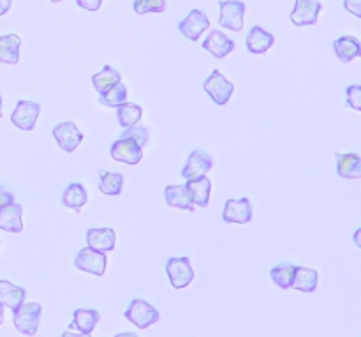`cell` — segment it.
<instances>
[{
    "label": "cell",
    "mask_w": 361,
    "mask_h": 337,
    "mask_svg": "<svg viewBox=\"0 0 361 337\" xmlns=\"http://www.w3.org/2000/svg\"><path fill=\"white\" fill-rule=\"evenodd\" d=\"M345 95H348V102L345 105L349 108L356 110V112H361V85H351V87H348Z\"/></svg>",
    "instance_id": "cell-34"
},
{
    "label": "cell",
    "mask_w": 361,
    "mask_h": 337,
    "mask_svg": "<svg viewBox=\"0 0 361 337\" xmlns=\"http://www.w3.org/2000/svg\"><path fill=\"white\" fill-rule=\"evenodd\" d=\"M275 37L261 27H252L250 28L249 35H247V49L254 55H261V53H267L268 49L274 46Z\"/></svg>",
    "instance_id": "cell-17"
},
{
    "label": "cell",
    "mask_w": 361,
    "mask_h": 337,
    "mask_svg": "<svg viewBox=\"0 0 361 337\" xmlns=\"http://www.w3.org/2000/svg\"><path fill=\"white\" fill-rule=\"evenodd\" d=\"M222 219L233 225H249L252 219V205L249 198H229L224 205Z\"/></svg>",
    "instance_id": "cell-6"
},
{
    "label": "cell",
    "mask_w": 361,
    "mask_h": 337,
    "mask_svg": "<svg viewBox=\"0 0 361 337\" xmlns=\"http://www.w3.org/2000/svg\"><path fill=\"white\" fill-rule=\"evenodd\" d=\"M166 272H168V278L171 281L173 288L176 290L187 288L194 281V268L187 256L169 258L168 264H166Z\"/></svg>",
    "instance_id": "cell-4"
},
{
    "label": "cell",
    "mask_w": 361,
    "mask_h": 337,
    "mask_svg": "<svg viewBox=\"0 0 361 337\" xmlns=\"http://www.w3.org/2000/svg\"><path fill=\"white\" fill-rule=\"evenodd\" d=\"M101 177V182H99V189L102 194H108V196H118L123 189V175L122 173H111L101 170L99 172Z\"/></svg>",
    "instance_id": "cell-28"
},
{
    "label": "cell",
    "mask_w": 361,
    "mask_h": 337,
    "mask_svg": "<svg viewBox=\"0 0 361 337\" xmlns=\"http://www.w3.org/2000/svg\"><path fill=\"white\" fill-rule=\"evenodd\" d=\"M53 4H59V2H62V0H51Z\"/></svg>",
    "instance_id": "cell-44"
},
{
    "label": "cell",
    "mask_w": 361,
    "mask_h": 337,
    "mask_svg": "<svg viewBox=\"0 0 361 337\" xmlns=\"http://www.w3.org/2000/svg\"><path fill=\"white\" fill-rule=\"evenodd\" d=\"M164 196H166V203L169 207H176V208H183V211H189L194 212V203H192V198H190L189 189L187 186H168L164 191Z\"/></svg>",
    "instance_id": "cell-20"
},
{
    "label": "cell",
    "mask_w": 361,
    "mask_h": 337,
    "mask_svg": "<svg viewBox=\"0 0 361 337\" xmlns=\"http://www.w3.org/2000/svg\"><path fill=\"white\" fill-rule=\"evenodd\" d=\"M337 173L342 179H361V158L358 154H337Z\"/></svg>",
    "instance_id": "cell-21"
},
{
    "label": "cell",
    "mask_w": 361,
    "mask_h": 337,
    "mask_svg": "<svg viewBox=\"0 0 361 337\" xmlns=\"http://www.w3.org/2000/svg\"><path fill=\"white\" fill-rule=\"evenodd\" d=\"M187 189H189L190 198H192V203L197 207H207L208 201H210V191H212V182L208 177H200V179L187 180Z\"/></svg>",
    "instance_id": "cell-22"
},
{
    "label": "cell",
    "mask_w": 361,
    "mask_h": 337,
    "mask_svg": "<svg viewBox=\"0 0 361 337\" xmlns=\"http://www.w3.org/2000/svg\"><path fill=\"white\" fill-rule=\"evenodd\" d=\"M353 239H355V244H356V246H358L360 249H361V228H360V230H356V232H355V237H353Z\"/></svg>",
    "instance_id": "cell-40"
},
{
    "label": "cell",
    "mask_w": 361,
    "mask_h": 337,
    "mask_svg": "<svg viewBox=\"0 0 361 337\" xmlns=\"http://www.w3.org/2000/svg\"><path fill=\"white\" fill-rule=\"evenodd\" d=\"M76 268L80 271L88 272V274L94 276H102L106 272V253H101V251H95L92 247H85L80 253L76 254Z\"/></svg>",
    "instance_id": "cell-8"
},
{
    "label": "cell",
    "mask_w": 361,
    "mask_h": 337,
    "mask_svg": "<svg viewBox=\"0 0 361 337\" xmlns=\"http://www.w3.org/2000/svg\"><path fill=\"white\" fill-rule=\"evenodd\" d=\"M295 272H296V265L281 264V265H277V267L271 268L270 276L279 288L288 290V288H291L293 281H295Z\"/></svg>",
    "instance_id": "cell-30"
},
{
    "label": "cell",
    "mask_w": 361,
    "mask_h": 337,
    "mask_svg": "<svg viewBox=\"0 0 361 337\" xmlns=\"http://www.w3.org/2000/svg\"><path fill=\"white\" fill-rule=\"evenodd\" d=\"M214 166V159L212 155H208L207 152L203 150H192L189 154V159H187L185 166L182 170V177L185 180L200 179V177H204Z\"/></svg>",
    "instance_id": "cell-9"
},
{
    "label": "cell",
    "mask_w": 361,
    "mask_h": 337,
    "mask_svg": "<svg viewBox=\"0 0 361 337\" xmlns=\"http://www.w3.org/2000/svg\"><path fill=\"white\" fill-rule=\"evenodd\" d=\"M20 46L21 39L16 34H7L0 37V62L2 64H18L20 62Z\"/></svg>",
    "instance_id": "cell-24"
},
{
    "label": "cell",
    "mask_w": 361,
    "mask_h": 337,
    "mask_svg": "<svg viewBox=\"0 0 361 337\" xmlns=\"http://www.w3.org/2000/svg\"><path fill=\"white\" fill-rule=\"evenodd\" d=\"M221 16H219V25L228 30L240 32L243 28V16H245V4L242 0H221Z\"/></svg>",
    "instance_id": "cell-3"
},
{
    "label": "cell",
    "mask_w": 361,
    "mask_h": 337,
    "mask_svg": "<svg viewBox=\"0 0 361 337\" xmlns=\"http://www.w3.org/2000/svg\"><path fill=\"white\" fill-rule=\"evenodd\" d=\"M23 207L20 203H9L0 208V230L9 233H20L23 230Z\"/></svg>",
    "instance_id": "cell-15"
},
{
    "label": "cell",
    "mask_w": 361,
    "mask_h": 337,
    "mask_svg": "<svg viewBox=\"0 0 361 337\" xmlns=\"http://www.w3.org/2000/svg\"><path fill=\"white\" fill-rule=\"evenodd\" d=\"M111 158L126 165H137L143 159V147L129 138H120L111 145Z\"/></svg>",
    "instance_id": "cell-10"
},
{
    "label": "cell",
    "mask_w": 361,
    "mask_h": 337,
    "mask_svg": "<svg viewBox=\"0 0 361 337\" xmlns=\"http://www.w3.org/2000/svg\"><path fill=\"white\" fill-rule=\"evenodd\" d=\"M99 320H101V314L95 309H76L74 311L73 324L69 325V331L78 329L81 334H92L94 329L97 327Z\"/></svg>",
    "instance_id": "cell-23"
},
{
    "label": "cell",
    "mask_w": 361,
    "mask_h": 337,
    "mask_svg": "<svg viewBox=\"0 0 361 337\" xmlns=\"http://www.w3.org/2000/svg\"><path fill=\"white\" fill-rule=\"evenodd\" d=\"M99 97H101L99 99L101 105L109 106V108H118V106H122L123 102H127V88L126 85L120 81V83H116L115 87L109 88L108 92L101 94Z\"/></svg>",
    "instance_id": "cell-31"
},
{
    "label": "cell",
    "mask_w": 361,
    "mask_h": 337,
    "mask_svg": "<svg viewBox=\"0 0 361 337\" xmlns=\"http://www.w3.org/2000/svg\"><path fill=\"white\" fill-rule=\"evenodd\" d=\"M2 321H4V306L0 304V325H2Z\"/></svg>",
    "instance_id": "cell-42"
},
{
    "label": "cell",
    "mask_w": 361,
    "mask_h": 337,
    "mask_svg": "<svg viewBox=\"0 0 361 337\" xmlns=\"http://www.w3.org/2000/svg\"><path fill=\"white\" fill-rule=\"evenodd\" d=\"M25 297H27L25 288L13 285V283L6 281V279L0 281V304L2 306L9 307L11 311H16L25 302Z\"/></svg>",
    "instance_id": "cell-19"
},
{
    "label": "cell",
    "mask_w": 361,
    "mask_h": 337,
    "mask_svg": "<svg viewBox=\"0 0 361 337\" xmlns=\"http://www.w3.org/2000/svg\"><path fill=\"white\" fill-rule=\"evenodd\" d=\"M78 6L83 7V9L87 11H97L99 7H101L102 0H76Z\"/></svg>",
    "instance_id": "cell-36"
},
{
    "label": "cell",
    "mask_w": 361,
    "mask_h": 337,
    "mask_svg": "<svg viewBox=\"0 0 361 337\" xmlns=\"http://www.w3.org/2000/svg\"><path fill=\"white\" fill-rule=\"evenodd\" d=\"M53 136L59 141L60 148L67 154L76 150L81 141H83V134H81V131L78 129L74 122H62L55 126L53 127Z\"/></svg>",
    "instance_id": "cell-11"
},
{
    "label": "cell",
    "mask_w": 361,
    "mask_h": 337,
    "mask_svg": "<svg viewBox=\"0 0 361 337\" xmlns=\"http://www.w3.org/2000/svg\"><path fill=\"white\" fill-rule=\"evenodd\" d=\"M344 7L351 14L361 18V0H344Z\"/></svg>",
    "instance_id": "cell-35"
},
{
    "label": "cell",
    "mask_w": 361,
    "mask_h": 337,
    "mask_svg": "<svg viewBox=\"0 0 361 337\" xmlns=\"http://www.w3.org/2000/svg\"><path fill=\"white\" fill-rule=\"evenodd\" d=\"M120 81H122V76H120L118 71L111 66H106L104 69L99 71L97 74L92 76V83H94L95 90L99 92V95L108 92L109 88H113L116 83H120Z\"/></svg>",
    "instance_id": "cell-27"
},
{
    "label": "cell",
    "mask_w": 361,
    "mask_h": 337,
    "mask_svg": "<svg viewBox=\"0 0 361 337\" xmlns=\"http://www.w3.org/2000/svg\"><path fill=\"white\" fill-rule=\"evenodd\" d=\"M178 28L187 39L197 41V39L201 37V34H203L207 28H210V20H208V16L201 9H192L185 20L180 21Z\"/></svg>",
    "instance_id": "cell-13"
},
{
    "label": "cell",
    "mask_w": 361,
    "mask_h": 337,
    "mask_svg": "<svg viewBox=\"0 0 361 337\" xmlns=\"http://www.w3.org/2000/svg\"><path fill=\"white\" fill-rule=\"evenodd\" d=\"M141 117H143V110H141V106L133 105V102H123L122 106L116 108V119H118V124L122 127L136 126Z\"/></svg>",
    "instance_id": "cell-29"
},
{
    "label": "cell",
    "mask_w": 361,
    "mask_h": 337,
    "mask_svg": "<svg viewBox=\"0 0 361 337\" xmlns=\"http://www.w3.org/2000/svg\"><path fill=\"white\" fill-rule=\"evenodd\" d=\"M13 201H14L13 194L7 193V191H4L2 187H0V208L6 207V205H9V203H13Z\"/></svg>",
    "instance_id": "cell-37"
},
{
    "label": "cell",
    "mask_w": 361,
    "mask_h": 337,
    "mask_svg": "<svg viewBox=\"0 0 361 337\" xmlns=\"http://www.w3.org/2000/svg\"><path fill=\"white\" fill-rule=\"evenodd\" d=\"M42 307L37 302H23L14 311V327L25 336H35L41 321Z\"/></svg>",
    "instance_id": "cell-1"
},
{
    "label": "cell",
    "mask_w": 361,
    "mask_h": 337,
    "mask_svg": "<svg viewBox=\"0 0 361 337\" xmlns=\"http://www.w3.org/2000/svg\"><path fill=\"white\" fill-rule=\"evenodd\" d=\"M317 281H319V274H317L316 268L296 267L295 281H293L291 288L300 290L303 293H312L316 292Z\"/></svg>",
    "instance_id": "cell-25"
},
{
    "label": "cell",
    "mask_w": 361,
    "mask_h": 337,
    "mask_svg": "<svg viewBox=\"0 0 361 337\" xmlns=\"http://www.w3.org/2000/svg\"><path fill=\"white\" fill-rule=\"evenodd\" d=\"M115 337H137V336L133 334V332H123V334H116Z\"/></svg>",
    "instance_id": "cell-41"
},
{
    "label": "cell",
    "mask_w": 361,
    "mask_h": 337,
    "mask_svg": "<svg viewBox=\"0 0 361 337\" xmlns=\"http://www.w3.org/2000/svg\"><path fill=\"white\" fill-rule=\"evenodd\" d=\"M334 49L338 60L344 64L361 57V42L356 37H353V35H342V37H338L334 42Z\"/></svg>",
    "instance_id": "cell-18"
},
{
    "label": "cell",
    "mask_w": 361,
    "mask_h": 337,
    "mask_svg": "<svg viewBox=\"0 0 361 337\" xmlns=\"http://www.w3.org/2000/svg\"><path fill=\"white\" fill-rule=\"evenodd\" d=\"M120 138H129V140L136 141L140 147H145L148 141V131L145 129V127H140L136 124V126H133V127H127V131Z\"/></svg>",
    "instance_id": "cell-33"
},
{
    "label": "cell",
    "mask_w": 361,
    "mask_h": 337,
    "mask_svg": "<svg viewBox=\"0 0 361 337\" xmlns=\"http://www.w3.org/2000/svg\"><path fill=\"white\" fill-rule=\"evenodd\" d=\"M116 235L111 228H92L87 232L88 247L101 253H109L115 249Z\"/></svg>",
    "instance_id": "cell-16"
},
{
    "label": "cell",
    "mask_w": 361,
    "mask_h": 337,
    "mask_svg": "<svg viewBox=\"0 0 361 337\" xmlns=\"http://www.w3.org/2000/svg\"><path fill=\"white\" fill-rule=\"evenodd\" d=\"M0 112H2V97H0ZM2 115V113H0Z\"/></svg>",
    "instance_id": "cell-43"
},
{
    "label": "cell",
    "mask_w": 361,
    "mask_h": 337,
    "mask_svg": "<svg viewBox=\"0 0 361 337\" xmlns=\"http://www.w3.org/2000/svg\"><path fill=\"white\" fill-rule=\"evenodd\" d=\"M39 115H41V106L39 102L34 101H18L16 108H14L13 115H11V122L21 131H32L37 124Z\"/></svg>",
    "instance_id": "cell-7"
},
{
    "label": "cell",
    "mask_w": 361,
    "mask_h": 337,
    "mask_svg": "<svg viewBox=\"0 0 361 337\" xmlns=\"http://www.w3.org/2000/svg\"><path fill=\"white\" fill-rule=\"evenodd\" d=\"M235 46L236 42L231 37H228L222 30H212L203 42V48L207 52H210L215 59H224V57H228L235 49Z\"/></svg>",
    "instance_id": "cell-14"
},
{
    "label": "cell",
    "mask_w": 361,
    "mask_h": 337,
    "mask_svg": "<svg viewBox=\"0 0 361 337\" xmlns=\"http://www.w3.org/2000/svg\"><path fill=\"white\" fill-rule=\"evenodd\" d=\"M321 2L317 0H296L295 9L291 13V21L296 27H307V25L317 23V16H319Z\"/></svg>",
    "instance_id": "cell-12"
},
{
    "label": "cell",
    "mask_w": 361,
    "mask_h": 337,
    "mask_svg": "<svg viewBox=\"0 0 361 337\" xmlns=\"http://www.w3.org/2000/svg\"><path fill=\"white\" fill-rule=\"evenodd\" d=\"M9 9H11V0H0V16H4Z\"/></svg>",
    "instance_id": "cell-38"
},
{
    "label": "cell",
    "mask_w": 361,
    "mask_h": 337,
    "mask_svg": "<svg viewBox=\"0 0 361 337\" xmlns=\"http://www.w3.org/2000/svg\"><path fill=\"white\" fill-rule=\"evenodd\" d=\"M88 201L87 189H85L81 184L73 182L67 186V189L62 194V203L63 207L73 208V211H81V207H85Z\"/></svg>",
    "instance_id": "cell-26"
},
{
    "label": "cell",
    "mask_w": 361,
    "mask_h": 337,
    "mask_svg": "<svg viewBox=\"0 0 361 337\" xmlns=\"http://www.w3.org/2000/svg\"><path fill=\"white\" fill-rule=\"evenodd\" d=\"M123 317L130 321L133 325H136L137 329H148L150 325H154L155 321L161 318L159 311L155 309L152 304H148L147 300H141V299H134L130 302V306L127 307L126 314Z\"/></svg>",
    "instance_id": "cell-2"
},
{
    "label": "cell",
    "mask_w": 361,
    "mask_h": 337,
    "mask_svg": "<svg viewBox=\"0 0 361 337\" xmlns=\"http://www.w3.org/2000/svg\"><path fill=\"white\" fill-rule=\"evenodd\" d=\"M203 88H204V92H207V94L221 106L226 105V102L231 99L233 92H235V85H233L231 81L226 80L219 69L212 71V74L207 78V81L203 83Z\"/></svg>",
    "instance_id": "cell-5"
},
{
    "label": "cell",
    "mask_w": 361,
    "mask_h": 337,
    "mask_svg": "<svg viewBox=\"0 0 361 337\" xmlns=\"http://www.w3.org/2000/svg\"><path fill=\"white\" fill-rule=\"evenodd\" d=\"M134 11L137 14L164 13L166 0H134Z\"/></svg>",
    "instance_id": "cell-32"
},
{
    "label": "cell",
    "mask_w": 361,
    "mask_h": 337,
    "mask_svg": "<svg viewBox=\"0 0 361 337\" xmlns=\"http://www.w3.org/2000/svg\"><path fill=\"white\" fill-rule=\"evenodd\" d=\"M62 337H90V334H81V332H80V334H74V332L66 331V332H63V334H62Z\"/></svg>",
    "instance_id": "cell-39"
}]
</instances>
